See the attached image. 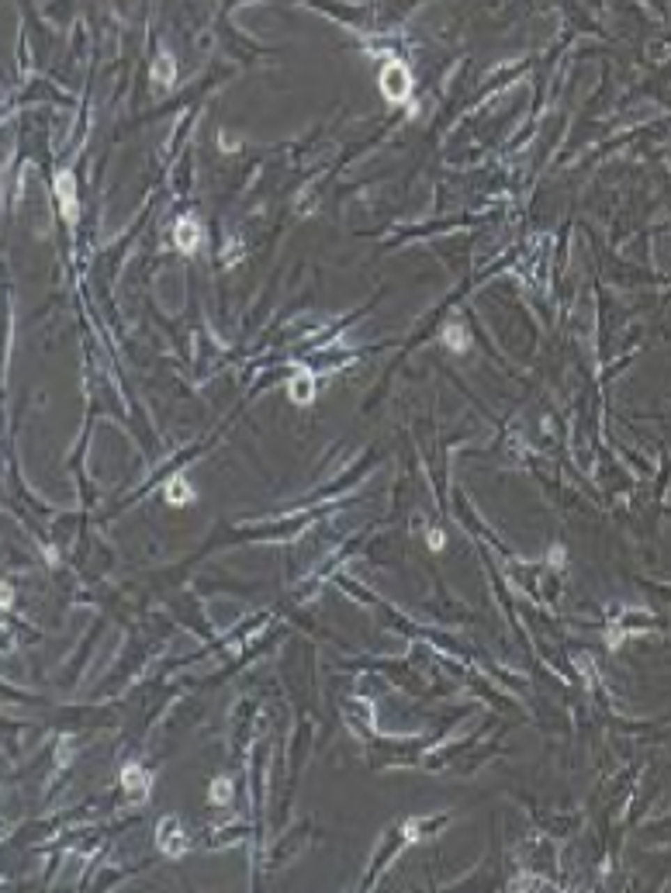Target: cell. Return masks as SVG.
Segmentation results:
<instances>
[{
  "label": "cell",
  "mask_w": 671,
  "mask_h": 893,
  "mask_svg": "<svg viewBox=\"0 0 671 893\" xmlns=\"http://www.w3.org/2000/svg\"><path fill=\"white\" fill-rule=\"evenodd\" d=\"M381 94L387 100H394V104L408 100V94H412V77H408V70L398 59H391L381 70Z\"/></svg>",
  "instance_id": "obj_1"
},
{
  "label": "cell",
  "mask_w": 671,
  "mask_h": 893,
  "mask_svg": "<svg viewBox=\"0 0 671 893\" xmlns=\"http://www.w3.org/2000/svg\"><path fill=\"white\" fill-rule=\"evenodd\" d=\"M56 194H59L63 218H66L70 225H77V218H80V204H77V181H73V174H70V170H63V174L56 177Z\"/></svg>",
  "instance_id": "obj_2"
},
{
  "label": "cell",
  "mask_w": 671,
  "mask_h": 893,
  "mask_svg": "<svg viewBox=\"0 0 671 893\" xmlns=\"http://www.w3.org/2000/svg\"><path fill=\"white\" fill-rule=\"evenodd\" d=\"M160 848H163L167 855H184V852H187V841H184V834H180V827H177L173 817H163V821H160Z\"/></svg>",
  "instance_id": "obj_3"
},
{
  "label": "cell",
  "mask_w": 671,
  "mask_h": 893,
  "mask_svg": "<svg viewBox=\"0 0 671 893\" xmlns=\"http://www.w3.org/2000/svg\"><path fill=\"white\" fill-rule=\"evenodd\" d=\"M173 243H177V250H180V253H191L194 246L201 243V225L194 222L191 215H184V218L173 225Z\"/></svg>",
  "instance_id": "obj_4"
},
{
  "label": "cell",
  "mask_w": 671,
  "mask_h": 893,
  "mask_svg": "<svg viewBox=\"0 0 671 893\" xmlns=\"http://www.w3.org/2000/svg\"><path fill=\"white\" fill-rule=\"evenodd\" d=\"M291 398H294L298 405H308V402L315 398V378H311L308 371H301V374L291 381Z\"/></svg>",
  "instance_id": "obj_5"
},
{
  "label": "cell",
  "mask_w": 671,
  "mask_h": 893,
  "mask_svg": "<svg viewBox=\"0 0 671 893\" xmlns=\"http://www.w3.org/2000/svg\"><path fill=\"white\" fill-rule=\"evenodd\" d=\"M121 786H125V790H132V793L149 790V772H142L139 765H125V772H121Z\"/></svg>",
  "instance_id": "obj_6"
},
{
  "label": "cell",
  "mask_w": 671,
  "mask_h": 893,
  "mask_svg": "<svg viewBox=\"0 0 671 893\" xmlns=\"http://www.w3.org/2000/svg\"><path fill=\"white\" fill-rule=\"evenodd\" d=\"M167 498H170L173 505H187V502H194V489L177 475V478L167 485Z\"/></svg>",
  "instance_id": "obj_7"
},
{
  "label": "cell",
  "mask_w": 671,
  "mask_h": 893,
  "mask_svg": "<svg viewBox=\"0 0 671 893\" xmlns=\"http://www.w3.org/2000/svg\"><path fill=\"white\" fill-rule=\"evenodd\" d=\"M443 339H447V346H450V350H468V346H471V339H468L464 326H450V329L443 333Z\"/></svg>",
  "instance_id": "obj_8"
},
{
  "label": "cell",
  "mask_w": 671,
  "mask_h": 893,
  "mask_svg": "<svg viewBox=\"0 0 671 893\" xmlns=\"http://www.w3.org/2000/svg\"><path fill=\"white\" fill-rule=\"evenodd\" d=\"M153 80H156V84H173V63H170V56H160V63H156V70H153Z\"/></svg>",
  "instance_id": "obj_9"
},
{
  "label": "cell",
  "mask_w": 671,
  "mask_h": 893,
  "mask_svg": "<svg viewBox=\"0 0 671 893\" xmlns=\"http://www.w3.org/2000/svg\"><path fill=\"white\" fill-rule=\"evenodd\" d=\"M211 796H215V800H229V796H232V786H229V779H218V783L211 786Z\"/></svg>",
  "instance_id": "obj_10"
},
{
  "label": "cell",
  "mask_w": 671,
  "mask_h": 893,
  "mask_svg": "<svg viewBox=\"0 0 671 893\" xmlns=\"http://www.w3.org/2000/svg\"><path fill=\"white\" fill-rule=\"evenodd\" d=\"M443 540H447V537H443L440 530H433V533H429V547H443Z\"/></svg>",
  "instance_id": "obj_11"
}]
</instances>
